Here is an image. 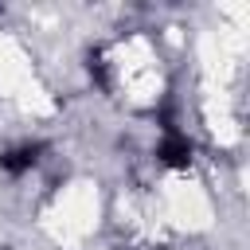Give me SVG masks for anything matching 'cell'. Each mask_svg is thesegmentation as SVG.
<instances>
[{"mask_svg": "<svg viewBox=\"0 0 250 250\" xmlns=\"http://www.w3.org/2000/svg\"><path fill=\"white\" fill-rule=\"evenodd\" d=\"M86 70H90V82H94L98 90H109V70H105V59H102L98 47L86 55Z\"/></svg>", "mask_w": 250, "mask_h": 250, "instance_id": "cell-3", "label": "cell"}, {"mask_svg": "<svg viewBox=\"0 0 250 250\" xmlns=\"http://www.w3.org/2000/svg\"><path fill=\"white\" fill-rule=\"evenodd\" d=\"M47 152V145L43 141H23V145H16V148H4L0 152V168L8 172V176H23V172H31L35 164H39V156Z\"/></svg>", "mask_w": 250, "mask_h": 250, "instance_id": "cell-2", "label": "cell"}, {"mask_svg": "<svg viewBox=\"0 0 250 250\" xmlns=\"http://www.w3.org/2000/svg\"><path fill=\"white\" fill-rule=\"evenodd\" d=\"M156 160L168 164V168H188L195 160V145L180 133V129H164L160 145H156Z\"/></svg>", "mask_w": 250, "mask_h": 250, "instance_id": "cell-1", "label": "cell"}]
</instances>
